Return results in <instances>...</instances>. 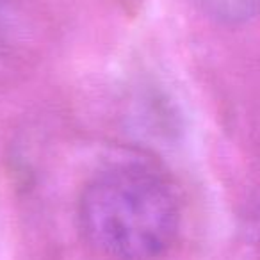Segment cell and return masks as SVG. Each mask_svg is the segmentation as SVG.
I'll list each match as a JSON object with an SVG mask.
<instances>
[{
  "mask_svg": "<svg viewBox=\"0 0 260 260\" xmlns=\"http://www.w3.org/2000/svg\"><path fill=\"white\" fill-rule=\"evenodd\" d=\"M91 246L116 260H152L175 241L180 207L170 182L145 164H116L94 175L79 202Z\"/></svg>",
  "mask_w": 260,
  "mask_h": 260,
  "instance_id": "6da1fadb",
  "label": "cell"
},
{
  "mask_svg": "<svg viewBox=\"0 0 260 260\" xmlns=\"http://www.w3.org/2000/svg\"><path fill=\"white\" fill-rule=\"evenodd\" d=\"M196 8L221 25L237 27L260 15V0H192Z\"/></svg>",
  "mask_w": 260,
  "mask_h": 260,
  "instance_id": "7a4b0ae2",
  "label": "cell"
}]
</instances>
